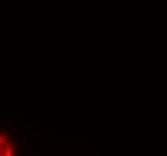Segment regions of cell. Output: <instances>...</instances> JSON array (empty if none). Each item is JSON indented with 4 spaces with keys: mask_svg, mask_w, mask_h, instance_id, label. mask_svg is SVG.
<instances>
[{
    "mask_svg": "<svg viewBox=\"0 0 167 156\" xmlns=\"http://www.w3.org/2000/svg\"><path fill=\"white\" fill-rule=\"evenodd\" d=\"M7 141H8V137L5 133H0V147L6 145L7 144Z\"/></svg>",
    "mask_w": 167,
    "mask_h": 156,
    "instance_id": "cell-1",
    "label": "cell"
},
{
    "mask_svg": "<svg viewBox=\"0 0 167 156\" xmlns=\"http://www.w3.org/2000/svg\"><path fill=\"white\" fill-rule=\"evenodd\" d=\"M15 155V149H13V147H7L6 148V154H5V156H13Z\"/></svg>",
    "mask_w": 167,
    "mask_h": 156,
    "instance_id": "cell-2",
    "label": "cell"
},
{
    "mask_svg": "<svg viewBox=\"0 0 167 156\" xmlns=\"http://www.w3.org/2000/svg\"><path fill=\"white\" fill-rule=\"evenodd\" d=\"M5 154H6V148L0 147V156H5Z\"/></svg>",
    "mask_w": 167,
    "mask_h": 156,
    "instance_id": "cell-3",
    "label": "cell"
},
{
    "mask_svg": "<svg viewBox=\"0 0 167 156\" xmlns=\"http://www.w3.org/2000/svg\"><path fill=\"white\" fill-rule=\"evenodd\" d=\"M11 138H18V133L15 131H11Z\"/></svg>",
    "mask_w": 167,
    "mask_h": 156,
    "instance_id": "cell-4",
    "label": "cell"
}]
</instances>
